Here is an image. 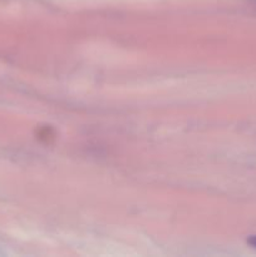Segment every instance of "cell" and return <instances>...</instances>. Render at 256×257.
<instances>
[{"instance_id":"cell-1","label":"cell","mask_w":256,"mask_h":257,"mask_svg":"<svg viewBox=\"0 0 256 257\" xmlns=\"http://www.w3.org/2000/svg\"><path fill=\"white\" fill-rule=\"evenodd\" d=\"M248 242H250V245L255 246V247H256V237H251V238H250V241H248Z\"/></svg>"}]
</instances>
